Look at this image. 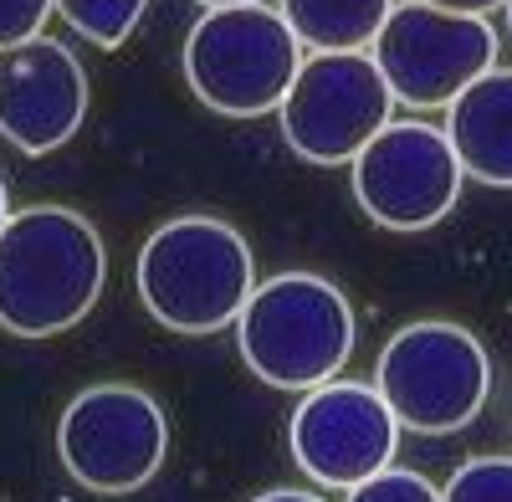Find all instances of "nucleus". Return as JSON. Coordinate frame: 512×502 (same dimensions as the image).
I'll list each match as a JSON object with an SVG mask.
<instances>
[{
	"mask_svg": "<svg viewBox=\"0 0 512 502\" xmlns=\"http://www.w3.org/2000/svg\"><path fill=\"white\" fill-rule=\"evenodd\" d=\"M108 246L72 205H26L0 231V328L11 339H57L103 298Z\"/></svg>",
	"mask_w": 512,
	"mask_h": 502,
	"instance_id": "1",
	"label": "nucleus"
},
{
	"mask_svg": "<svg viewBox=\"0 0 512 502\" xmlns=\"http://www.w3.org/2000/svg\"><path fill=\"white\" fill-rule=\"evenodd\" d=\"M134 292L159 328L205 339L236 328L246 298L256 292V257L231 221L200 211L175 216L139 246Z\"/></svg>",
	"mask_w": 512,
	"mask_h": 502,
	"instance_id": "2",
	"label": "nucleus"
},
{
	"mask_svg": "<svg viewBox=\"0 0 512 502\" xmlns=\"http://www.w3.org/2000/svg\"><path fill=\"white\" fill-rule=\"evenodd\" d=\"M354 308L344 287L318 272H277L256 282L236 318V349L246 369L272 390L308 395L344 374L354 359Z\"/></svg>",
	"mask_w": 512,
	"mask_h": 502,
	"instance_id": "3",
	"label": "nucleus"
},
{
	"mask_svg": "<svg viewBox=\"0 0 512 502\" xmlns=\"http://www.w3.org/2000/svg\"><path fill=\"white\" fill-rule=\"evenodd\" d=\"M374 390L384 395L400 431L456 436L477 421L492 395V359L472 328L420 318L390 333V344L379 349Z\"/></svg>",
	"mask_w": 512,
	"mask_h": 502,
	"instance_id": "4",
	"label": "nucleus"
},
{
	"mask_svg": "<svg viewBox=\"0 0 512 502\" xmlns=\"http://www.w3.org/2000/svg\"><path fill=\"white\" fill-rule=\"evenodd\" d=\"M190 93L221 118H262L277 113L297 67L303 41L292 36L277 6H226L205 11L180 52Z\"/></svg>",
	"mask_w": 512,
	"mask_h": 502,
	"instance_id": "5",
	"label": "nucleus"
},
{
	"mask_svg": "<svg viewBox=\"0 0 512 502\" xmlns=\"http://www.w3.org/2000/svg\"><path fill=\"white\" fill-rule=\"evenodd\" d=\"M57 456L67 477L98 497L139 492L169 456V415L139 385H93L67 400L57 421Z\"/></svg>",
	"mask_w": 512,
	"mask_h": 502,
	"instance_id": "6",
	"label": "nucleus"
},
{
	"mask_svg": "<svg viewBox=\"0 0 512 502\" xmlns=\"http://www.w3.org/2000/svg\"><path fill=\"white\" fill-rule=\"evenodd\" d=\"M395 93L369 52H313L297 67L292 88L277 108L282 139L297 159L338 170L390 123Z\"/></svg>",
	"mask_w": 512,
	"mask_h": 502,
	"instance_id": "7",
	"label": "nucleus"
},
{
	"mask_svg": "<svg viewBox=\"0 0 512 502\" xmlns=\"http://www.w3.org/2000/svg\"><path fill=\"white\" fill-rule=\"evenodd\" d=\"M461 159L446 129L420 118H390L349 164V185L359 211L384 231H431L461 200Z\"/></svg>",
	"mask_w": 512,
	"mask_h": 502,
	"instance_id": "8",
	"label": "nucleus"
},
{
	"mask_svg": "<svg viewBox=\"0 0 512 502\" xmlns=\"http://www.w3.org/2000/svg\"><path fill=\"white\" fill-rule=\"evenodd\" d=\"M369 57L379 62L395 103L420 113L451 108L482 72L497 67V26L487 16H451L420 0H395Z\"/></svg>",
	"mask_w": 512,
	"mask_h": 502,
	"instance_id": "9",
	"label": "nucleus"
},
{
	"mask_svg": "<svg viewBox=\"0 0 512 502\" xmlns=\"http://www.w3.org/2000/svg\"><path fill=\"white\" fill-rule=\"evenodd\" d=\"M287 441L308 482L349 492L395 462L400 421L374 390V380H328L297 400Z\"/></svg>",
	"mask_w": 512,
	"mask_h": 502,
	"instance_id": "10",
	"label": "nucleus"
},
{
	"mask_svg": "<svg viewBox=\"0 0 512 502\" xmlns=\"http://www.w3.org/2000/svg\"><path fill=\"white\" fill-rule=\"evenodd\" d=\"M93 108V88L77 52L57 36H31L0 52V139L21 154L62 149Z\"/></svg>",
	"mask_w": 512,
	"mask_h": 502,
	"instance_id": "11",
	"label": "nucleus"
},
{
	"mask_svg": "<svg viewBox=\"0 0 512 502\" xmlns=\"http://www.w3.org/2000/svg\"><path fill=\"white\" fill-rule=\"evenodd\" d=\"M446 113L461 175L487 190H512V67L482 72Z\"/></svg>",
	"mask_w": 512,
	"mask_h": 502,
	"instance_id": "12",
	"label": "nucleus"
},
{
	"mask_svg": "<svg viewBox=\"0 0 512 502\" xmlns=\"http://www.w3.org/2000/svg\"><path fill=\"white\" fill-rule=\"evenodd\" d=\"M303 52H369L395 0H277Z\"/></svg>",
	"mask_w": 512,
	"mask_h": 502,
	"instance_id": "13",
	"label": "nucleus"
},
{
	"mask_svg": "<svg viewBox=\"0 0 512 502\" xmlns=\"http://www.w3.org/2000/svg\"><path fill=\"white\" fill-rule=\"evenodd\" d=\"M52 6L82 41H93L98 52H118L139 31L149 0H52Z\"/></svg>",
	"mask_w": 512,
	"mask_h": 502,
	"instance_id": "14",
	"label": "nucleus"
},
{
	"mask_svg": "<svg viewBox=\"0 0 512 502\" xmlns=\"http://www.w3.org/2000/svg\"><path fill=\"white\" fill-rule=\"evenodd\" d=\"M441 502H512V456H472L451 472Z\"/></svg>",
	"mask_w": 512,
	"mask_h": 502,
	"instance_id": "15",
	"label": "nucleus"
},
{
	"mask_svg": "<svg viewBox=\"0 0 512 502\" xmlns=\"http://www.w3.org/2000/svg\"><path fill=\"white\" fill-rule=\"evenodd\" d=\"M344 502H441V492L425 482L420 472H405V467H384L379 477L359 482L344 492Z\"/></svg>",
	"mask_w": 512,
	"mask_h": 502,
	"instance_id": "16",
	"label": "nucleus"
},
{
	"mask_svg": "<svg viewBox=\"0 0 512 502\" xmlns=\"http://www.w3.org/2000/svg\"><path fill=\"white\" fill-rule=\"evenodd\" d=\"M52 11H57L52 0H0V52L41 36V26L52 21Z\"/></svg>",
	"mask_w": 512,
	"mask_h": 502,
	"instance_id": "17",
	"label": "nucleus"
},
{
	"mask_svg": "<svg viewBox=\"0 0 512 502\" xmlns=\"http://www.w3.org/2000/svg\"><path fill=\"white\" fill-rule=\"evenodd\" d=\"M420 6H436V11H451V16H487L507 0H420Z\"/></svg>",
	"mask_w": 512,
	"mask_h": 502,
	"instance_id": "18",
	"label": "nucleus"
},
{
	"mask_svg": "<svg viewBox=\"0 0 512 502\" xmlns=\"http://www.w3.org/2000/svg\"><path fill=\"white\" fill-rule=\"evenodd\" d=\"M251 502H328V497L303 492V487H272V492H262V497H251Z\"/></svg>",
	"mask_w": 512,
	"mask_h": 502,
	"instance_id": "19",
	"label": "nucleus"
},
{
	"mask_svg": "<svg viewBox=\"0 0 512 502\" xmlns=\"http://www.w3.org/2000/svg\"><path fill=\"white\" fill-rule=\"evenodd\" d=\"M205 11H226V6H262V0H195Z\"/></svg>",
	"mask_w": 512,
	"mask_h": 502,
	"instance_id": "20",
	"label": "nucleus"
},
{
	"mask_svg": "<svg viewBox=\"0 0 512 502\" xmlns=\"http://www.w3.org/2000/svg\"><path fill=\"white\" fill-rule=\"evenodd\" d=\"M6 221H11V190H6V180H0V231H6Z\"/></svg>",
	"mask_w": 512,
	"mask_h": 502,
	"instance_id": "21",
	"label": "nucleus"
},
{
	"mask_svg": "<svg viewBox=\"0 0 512 502\" xmlns=\"http://www.w3.org/2000/svg\"><path fill=\"white\" fill-rule=\"evenodd\" d=\"M502 11H507V36H512V0H507V6H502Z\"/></svg>",
	"mask_w": 512,
	"mask_h": 502,
	"instance_id": "22",
	"label": "nucleus"
}]
</instances>
